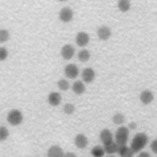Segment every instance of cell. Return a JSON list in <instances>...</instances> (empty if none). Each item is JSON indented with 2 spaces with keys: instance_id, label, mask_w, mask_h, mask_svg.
<instances>
[{
  "instance_id": "1",
  "label": "cell",
  "mask_w": 157,
  "mask_h": 157,
  "mask_svg": "<svg viewBox=\"0 0 157 157\" xmlns=\"http://www.w3.org/2000/svg\"><path fill=\"white\" fill-rule=\"evenodd\" d=\"M148 141V137L145 133H137L131 141L130 147L135 153L140 152L147 145Z\"/></svg>"
},
{
  "instance_id": "2",
  "label": "cell",
  "mask_w": 157,
  "mask_h": 157,
  "mask_svg": "<svg viewBox=\"0 0 157 157\" xmlns=\"http://www.w3.org/2000/svg\"><path fill=\"white\" fill-rule=\"evenodd\" d=\"M129 130L126 126L119 127L115 132V142L119 146L126 145L128 140Z\"/></svg>"
},
{
  "instance_id": "3",
  "label": "cell",
  "mask_w": 157,
  "mask_h": 157,
  "mask_svg": "<svg viewBox=\"0 0 157 157\" xmlns=\"http://www.w3.org/2000/svg\"><path fill=\"white\" fill-rule=\"evenodd\" d=\"M23 120L22 113L18 109L11 110L7 115V121L8 123L13 126L20 124Z\"/></svg>"
},
{
  "instance_id": "4",
  "label": "cell",
  "mask_w": 157,
  "mask_h": 157,
  "mask_svg": "<svg viewBox=\"0 0 157 157\" xmlns=\"http://www.w3.org/2000/svg\"><path fill=\"white\" fill-rule=\"evenodd\" d=\"M74 12L69 7L62 8L59 13V18L63 23H69L73 19Z\"/></svg>"
},
{
  "instance_id": "5",
  "label": "cell",
  "mask_w": 157,
  "mask_h": 157,
  "mask_svg": "<svg viewBox=\"0 0 157 157\" xmlns=\"http://www.w3.org/2000/svg\"><path fill=\"white\" fill-rule=\"evenodd\" d=\"M64 74L65 75L70 78L74 79L75 78L79 73V69L76 64H68L64 67Z\"/></svg>"
},
{
  "instance_id": "6",
  "label": "cell",
  "mask_w": 157,
  "mask_h": 157,
  "mask_svg": "<svg viewBox=\"0 0 157 157\" xmlns=\"http://www.w3.org/2000/svg\"><path fill=\"white\" fill-rule=\"evenodd\" d=\"M75 49L71 44L63 45L61 49V55L66 60L71 59L74 55Z\"/></svg>"
},
{
  "instance_id": "7",
  "label": "cell",
  "mask_w": 157,
  "mask_h": 157,
  "mask_svg": "<svg viewBox=\"0 0 157 157\" xmlns=\"http://www.w3.org/2000/svg\"><path fill=\"white\" fill-rule=\"evenodd\" d=\"M89 42L90 36L88 33L83 31H80L76 34L75 42L79 47H85L89 43Z\"/></svg>"
},
{
  "instance_id": "8",
  "label": "cell",
  "mask_w": 157,
  "mask_h": 157,
  "mask_svg": "<svg viewBox=\"0 0 157 157\" xmlns=\"http://www.w3.org/2000/svg\"><path fill=\"white\" fill-rule=\"evenodd\" d=\"M96 74L93 69L86 67L84 69L82 73V77L84 82L87 83H91L95 78Z\"/></svg>"
},
{
  "instance_id": "9",
  "label": "cell",
  "mask_w": 157,
  "mask_h": 157,
  "mask_svg": "<svg viewBox=\"0 0 157 157\" xmlns=\"http://www.w3.org/2000/svg\"><path fill=\"white\" fill-rule=\"evenodd\" d=\"M74 144L78 148L84 149L88 145V138L83 134H82V133L78 134L75 137Z\"/></svg>"
},
{
  "instance_id": "10",
  "label": "cell",
  "mask_w": 157,
  "mask_h": 157,
  "mask_svg": "<svg viewBox=\"0 0 157 157\" xmlns=\"http://www.w3.org/2000/svg\"><path fill=\"white\" fill-rule=\"evenodd\" d=\"M112 35L111 29L107 26H102L97 30V36L102 40H108Z\"/></svg>"
},
{
  "instance_id": "11",
  "label": "cell",
  "mask_w": 157,
  "mask_h": 157,
  "mask_svg": "<svg viewBox=\"0 0 157 157\" xmlns=\"http://www.w3.org/2000/svg\"><path fill=\"white\" fill-rule=\"evenodd\" d=\"M99 138L104 145L113 141V134L112 132L110 131V130L107 128L103 129L101 131L99 134Z\"/></svg>"
},
{
  "instance_id": "12",
  "label": "cell",
  "mask_w": 157,
  "mask_h": 157,
  "mask_svg": "<svg viewBox=\"0 0 157 157\" xmlns=\"http://www.w3.org/2000/svg\"><path fill=\"white\" fill-rule=\"evenodd\" d=\"M61 99L62 98L60 93L56 91L50 93L48 94L47 98L48 104L53 107H56L59 105L61 102Z\"/></svg>"
},
{
  "instance_id": "13",
  "label": "cell",
  "mask_w": 157,
  "mask_h": 157,
  "mask_svg": "<svg viewBox=\"0 0 157 157\" xmlns=\"http://www.w3.org/2000/svg\"><path fill=\"white\" fill-rule=\"evenodd\" d=\"M140 100L143 104H150L154 99V95L153 93L149 90H145L141 92L140 94Z\"/></svg>"
},
{
  "instance_id": "14",
  "label": "cell",
  "mask_w": 157,
  "mask_h": 157,
  "mask_svg": "<svg viewBox=\"0 0 157 157\" xmlns=\"http://www.w3.org/2000/svg\"><path fill=\"white\" fill-rule=\"evenodd\" d=\"M63 149L57 145L51 146L47 151V157H64Z\"/></svg>"
},
{
  "instance_id": "15",
  "label": "cell",
  "mask_w": 157,
  "mask_h": 157,
  "mask_svg": "<svg viewBox=\"0 0 157 157\" xmlns=\"http://www.w3.org/2000/svg\"><path fill=\"white\" fill-rule=\"evenodd\" d=\"M72 91L77 95L82 94L85 93L86 88L84 83L80 80L75 81L72 86Z\"/></svg>"
},
{
  "instance_id": "16",
  "label": "cell",
  "mask_w": 157,
  "mask_h": 157,
  "mask_svg": "<svg viewBox=\"0 0 157 157\" xmlns=\"http://www.w3.org/2000/svg\"><path fill=\"white\" fill-rule=\"evenodd\" d=\"M118 153L120 157H133L135 153L130 147L126 145L119 147Z\"/></svg>"
},
{
  "instance_id": "17",
  "label": "cell",
  "mask_w": 157,
  "mask_h": 157,
  "mask_svg": "<svg viewBox=\"0 0 157 157\" xmlns=\"http://www.w3.org/2000/svg\"><path fill=\"white\" fill-rule=\"evenodd\" d=\"M119 145L117 144L116 142L112 141L110 143H109L104 145V148L105 153L108 155H113L114 153H118L119 149Z\"/></svg>"
},
{
  "instance_id": "18",
  "label": "cell",
  "mask_w": 157,
  "mask_h": 157,
  "mask_svg": "<svg viewBox=\"0 0 157 157\" xmlns=\"http://www.w3.org/2000/svg\"><path fill=\"white\" fill-rule=\"evenodd\" d=\"M90 152L93 157H103L105 153L104 147L100 145L94 146Z\"/></svg>"
},
{
  "instance_id": "19",
  "label": "cell",
  "mask_w": 157,
  "mask_h": 157,
  "mask_svg": "<svg viewBox=\"0 0 157 157\" xmlns=\"http://www.w3.org/2000/svg\"><path fill=\"white\" fill-rule=\"evenodd\" d=\"M118 9L122 12H126L131 8V2L129 0H118L117 3Z\"/></svg>"
},
{
  "instance_id": "20",
  "label": "cell",
  "mask_w": 157,
  "mask_h": 157,
  "mask_svg": "<svg viewBox=\"0 0 157 157\" xmlns=\"http://www.w3.org/2000/svg\"><path fill=\"white\" fill-rule=\"evenodd\" d=\"M90 56H91L90 53L86 49L81 50L78 52V55H77V58H78V60L82 63H85V62L88 61L90 59Z\"/></svg>"
},
{
  "instance_id": "21",
  "label": "cell",
  "mask_w": 157,
  "mask_h": 157,
  "mask_svg": "<svg viewBox=\"0 0 157 157\" xmlns=\"http://www.w3.org/2000/svg\"><path fill=\"white\" fill-rule=\"evenodd\" d=\"M112 121L115 124H121L125 121L124 116L120 113H117L115 114L112 117Z\"/></svg>"
},
{
  "instance_id": "22",
  "label": "cell",
  "mask_w": 157,
  "mask_h": 157,
  "mask_svg": "<svg viewBox=\"0 0 157 157\" xmlns=\"http://www.w3.org/2000/svg\"><path fill=\"white\" fill-rule=\"evenodd\" d=\"M57 85H58V87L59 88V89L61 90V91H66L69 88V82L66 80L63 79V78H61L58 81Z\"/></svg>"
},
{
  "instance_id": "23",
  "label": "cell",
  "mask_w": 157,
  "mask_h": 157,
  "mask_svg": "<svg viewBox=\"0 0 157 157\" xmlns=\"http://www.w3.org/2000/svg\"><path fill=\"white\" fill-rule=\"evenodd\" d=\"M10 37L9 32L6 29H2L0 30V42L4 43L7 42Z\"/></svg>"
},
{
  "instance_id": "24",
  "label": "cell",
  "mask_w": 157,
  "mask_h": 157,
  "mask_svg": "<svg viewBox=\"0 0 157 157\" xmlns=\"http://www.w3.org/2000/svg\"><path fill=\"white\" fill-rule=\"evenodd\" d=\"M75 106L72 103H66L63 107V111L67 115H71L75 111Z\"/></svg>"
},
{
  "instance_id": "25",
  "label": "cell",
  "mask_w": 157,
  "mask_h": 157,
  "mask_svg": "<svg viewBox=\"0 0 157 157\" xmlns=\"http://www.w3.org/2000/svg\"><path fill=\"white\" fill-rule=\"evenodd\" d=\"M9 132L7 128L5 126H1L0 127V140L4 141L6 140L7 137H9Z\"/></svg>"
},
{
  "instance_id": "26",
  "label": "cell",
  "mask_w": 157,
  "mask_h": 157,
  "mask_svg": "<svg viewBox=\"0 0 157 157\" xmlns=\"http://www.w3.org/2000/svg\"><path fill=\"white\" fill-rule=\"evenodd\" d=\"M8 56V51L5 47L0 48V60L4 61Z\"/></svg>"
},
{
  "instance_id": "27",
  "label": "cell",
  "mask_w": 157,
  "mask_h": 157,
  "mask_svg": "<svg viewBox=\"0 0 157 157\" xmlns=\"http://www.w3.org/2000/svg\"><path fill=\"white\" fill-rule=\"evenodd\" d=\"M150 148H151V151L155 153V154H157V139L153 140L151 144H150Z\"/></svg>"
},
{
  "instance_id": "28",
  "label": "cell",
  "mask_w": 157,
  "mask_h": 157,
  "mask_svg": "<svg viewBox=\"0 0 157 157\" xmlns=\"http://www.w3.org/2000/svg\"><path fill=\"white\" fill-rule=\"evenodd\" d=\"M137 157H151L150 155L147 151H142L139 153Z\"/></svg>"
},
{
  "instance_id": "29",
  "label": "cell",
  "mask_w": 157,
  "mask_h": 157,
  "mask_svg": "<svg viewBox=\"0 0 157 157\" xmlns=\"http://www.w3.org/2000/svg\"><path fill=\"white\" fill-rule=\"evenodd\" d=\"M64 157H77V156L74 153L69 151V152H66V153H64Z\"/></svg>"
},
{
  "instance_id": "30",
  "label": "cell",
  "mask_w": 157,
  "mask_h": 157,
  "mask_svg": "<svg viewBox=\"0 0 157 157\" xmlns=\"http://www.w3.org/2000/svg\"><path fill=\"white\" fill-rule=\"evenodd\" d=\"M136 127H137V124L134 121H132L129 124V128L131 129H135Z\"/></svg>"
},
{
  "instance_id": "31",
  "label": "cell",
  "mask_w": 157,
  "mask_h": 157,
  "mask_svg": "<svg viewBox=\"0 0 157 157\" xmlns=\"http://www.w3.org/2000/svg\"><path fill=\"white\" fill-rule=\"evenodd\" d=\"M106 157H115L114 155H108Z\"/></svg>"
},
{
  "instance_id": "32",
  "label": "cell",
  "mask_w": 157,
  "mask_h": 157,
  "mask_svg": "<svg viewBox=\"0 0 157 157\" xmlns=\"http://www.w3.org/2000/svg\"><path fill=\"white\" fill-rule=\"evenodd\" d=\"M59 1H61V2H63V1H66V0H58Z\"/></svg>"
}]
</instances>
